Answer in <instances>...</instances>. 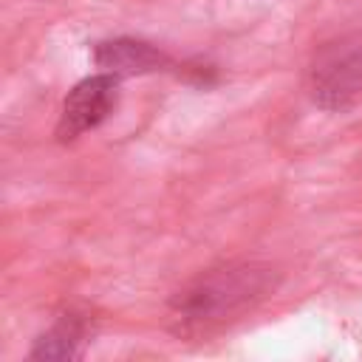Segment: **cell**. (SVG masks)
Listing matches in <instances>:
<instances>
[{"label":"cell","instance_id":"1","mask_svg":"<svg viewBox=\"0 0 362 362\" xmlns=\"http://www.w3.org/2000/svg\"><path fill=\"white\" fill-rule=\"evenodd\" d=\"M277 274L257 260H232L192 277L170 300V322L178 337L209 339L252 314L272 291Z\"/></svg>","mask_w":362,"mask_h":362},{"label":"cell","instance_id":"2","mask_svg":"<svg viewBox=\"0 0 362 362\" xmlns=\"http://www.w3.org/2000/svg\"><path fill=\"white\" fill-rule=\"evenodd\" d=\"M308 96L322 110H348L362 99V31L322 42L305 74Z\"/></svg>","mask_w":362,"mask_h":362},{"label":"cell","instance_id":"3","mask_svg":"<svg viewBox=\"0 0 362 362\" xmlns=\"http://www.w3.org/2000/svg\"><path fill=\"white\" fill-rule=\"evenodd\" d=\"M116 102H119V76L99 71L76 82L62 102V113L57 122V139L74 141L82 133L99 127L113 113Z\"/></svg>","mask_w":362,"mask_h":362},{"label":"cell","instance_id":"4","mask_svg":"<svg viewBox=\"0 0 362 362\" xmlns=\"http://www.w3.org/2000/svg\"><path fill=\"white\" fill-rule=\"evenodd\" d=\"M93 62L99 71L113 76H141L153 71H164L173 65V59L153 42L133 40V37H113L93 45Z\"/></svg>","mask_w":362,"mask_h":362},{"label":"cell","instance_id":"5","mask_svg":"<svg viewBox=\"0 0 362 362\" xmlns=\"http://www.w3.org/2000/svg\"><path fill=\"white\" fill-rule=\"evenodd\" d=\"M93 337L90 317L82 311H65L57 317V322L42 331L31 348V359H79L85 354V345Z\"/></svg>","mask_w":362,"mask_h":362}]
</instances>
